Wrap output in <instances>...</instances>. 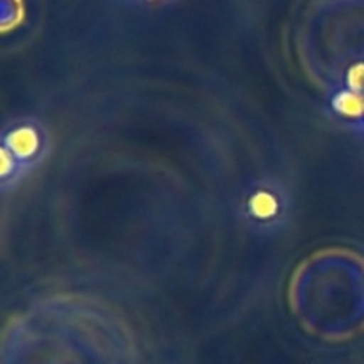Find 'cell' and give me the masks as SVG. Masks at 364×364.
Returning <instances> with one entry per match:
<instances>
[{"label":"cell","mask_w":364,"mask_h":364,"mask_svg":"<svg viewBox=\"0 0 364 364\" xmlns=\"http://www.w3.org/2000/svg\"><path fill=\"white\" fill-rule=\"evenodd\" d=\"M18 164L31 162L41 155L43 135L41 130L31 124H21L6 132L4 148Z\"/></svg>","instance_id":"obj_1"},{"label":"cell","mask_w":364,"mask_h":364,"mask_svg":"<svg viewBox=\"0 0 364 364\" xmlns=\"http://www.w3.org/2000/svg\"><path fill=\"white\" fill-rule=\"evenodd\" d=\"M281 199L267 188H259L249 198L247 210L258 223H269L281 213Z\"/></svg>","instance_id":"obj_2"},{"label":"cell","mask_w":364,"mask_h":364,"mask_svg":"<svg viewBox=\"0 0 364 364\" xmlns=\"http://www.w3.org/2000/svg\"><path fill=\"white\" fill-rule=\"evenodd\" d=\"M333 107L345 119H364V96L350 89L338 92L333 100Z\"/></svg>","instance_id":"obj_3"},{"label":"cell","mask_w":364,"mask_h":364,"mask_svg":"<svg viewBox=\"0 0 364 364\" xmlns=\"http://www.w3.org/2000/svg\"><path fill=\"white\" fill-rule=\"evenodd\" d=\"M347 89L364 96V60L355 63L347 71Z\"/></svg>","instance_id":"obj_4"}]
</instances>
